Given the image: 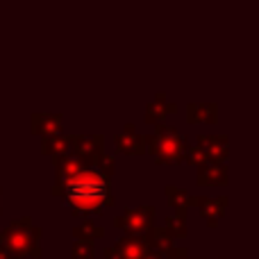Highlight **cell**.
Wrapping results in <instances>:
<instances>
[{
  "instance_id": "1",
  "label": "cell",
  "mask_w": 259,
  "mask_h": 259,
  "mask_svg": "<svg viewBox=\"0 0 259 259\" xmlns=\"http://www.w3.org/2000/svg\"><path fill=\"white\" fill-rule=\"evenodd\" d=\"M53 196H64L73 207V214H103L107 205H114L109 193V180L103 178L94 166H82L71 180L59 189H53Z\"/></svg>"
},
{
  "instance_id": "2",
  "label": "cell",
  "mask_w": 259,
  "mask_h": 259,
  "mask_svg": "<svg viewBox=\"0 0 259 259\" xmlns=\"http://www.w3.org/2000/svg\"><path fill=\"white\" fill-rule=\"evenodd\" d=\"M41 232L39 225L30 216L16 219L0 232V246L9 252L14 259H41L44 250H41Z\"/></svg>"
},
{
  "instance_id": "3",
  "label": "cell",
  "mask_w": 259,
  "mask_h": 259,
  "mask_svg": "<svg viewBox=\"0 0 259 259\" xmlns=\"http://www.w3.org/2000/svg\"><path fill=\"white\" fill-rule=\"evenodd\" d=\"M146 143V152H152L155 161L159 166H178L184 161V150L187 143L178 134V130L170 125H157L155 134L143 139Z\"/></svg>"
},
{
  "instance_id": "4",
  "label": "cell",
  "mask_w": 259,
  "mask_h": 259,
  "mask_svg": "<svg viewBox=\"0 0 259 259\" xmlns=\"http://www.w3.org/2000/svg\"><path fill=\"white\" fill-rule=\"evenodd\" d=\"M155 216H157V209L152 205L127 207L121 216L114 219V223H116V228L125 230L127 234H146L155 225Z\"/></svg>"
},
{
  "instance_id": "5",
  "label": "cell",
  "mask_w": 259,
  "mask_h": 259,
  "mask_svg": "<svg viewBox=\"0 0 259 259\" xmlns=\"http://www.w3.org/2000/svg\"><path fill=\"white\" fill-rule=\"evenodd\" d=\"M68 152L80 161L82 166H96L100 155L105 152V139L100 134L91 137H68Z\"/></svg>"
},
{
  "instance_id": "6",
  "label": "cell",
  "mask_w": 259,
  "mask_h": 259,
  "mask_svg": "<svg viewBox=\"0 0 259 259\" xmlns=\"http://www.w3.org/2000/svg\"><path fill=\"white\" fill-rule=\"evenodd\" d=\"M193 207H200V216L207 221L209 228H219V221L228 211V196H193Z\"/></svg>"
},
{
  "instance_id": "7",
  "label": "cell",
  "mask_w": 259,
  "mask_h": 259,
  "mask_svg": "<svg viewBox=\"0 0 259 259\" xmlns=\"http://www.w3.org/2000/svg\"><path fill=\"white\" fill-rule=\"evenodd\" d=\"M198 187H228L230 182V170L225 164H207L198 166V175H196Z\"/></svg>"
},
{
  "instance_id": "8",
  "label": "cell",
  "mask_w": 259,
  "mask_h": 259,
  "mask_svg": "<svg viewBox=\"0 0 259 259\" xmlns=\"http://www.w3.org/2000/svg\"><path fill=\"white\" fill-rule=\"evenodd\" d=\"M198 146L202 148L207 161L211 164H225L228 159V139L225 137H216V134H200L198 137Z\"/></svg>"
},
{
  "instance_id": "9",
  "label": "cell",
  "mask_w": 259,
  "mask_h": 259,
  "mask_svg": "<svg viewBox=\"0 0 259 259\" xmlns=\"http://www.w3.org/2000/svg\"><path fill=\"white\" fill-rule=\"evenodd\" d=\"M148 239L146 234H125L121 241L116 243V250L121 252L123 259H141L148 250Z\"/></svg>"
},
{
  "instance_id": "10",
  "label": "cell",
  "mask_w": 259,
  "mask_h": 259,
  "mask_svg": "<svg viewBox=\"0 0 259 259\" xmlns=\"http://www.w3.org/2000/svg\"><path fill=\"white\" fill-rule=\"evenodd\" d=\"M53 164H55V187L53 189H59L66 180H71L77 170L82 168V164L71 155H57L53 157Z\"/></svg>"
},
{
  "instance_id": "11",
  "label": "cell",
  "mask_w": 259,
  "mask_h": 259,
  "mask_svg": "<svg viewBox=\"0 0 259 259\" xmlns=\"http://www.w3.org/2000/svg\"><path fill=\"white\" fill-rule=\"evenodd\" d=\"M32 132L44 139L53 137V134H62V116H57V114H34Z\"/></svg>"
},
{
  "instance_id": "12",
  "label": "cell",
  "mask_w": 259,
  "mask_h": 259,
  "mask_svg": "<svg viewBox=\"0 0 259 259\" xmlns=\"http://www.w3.org/2000/svg\"><path fill=\"white\" fill-rule=\"evenodd\" d=\"M146 239H148V246H150L152 250H159L164 257L175 248V239L170 237L164 228H159V225H152L146 232Z\"/></svg>"
},
{
  "instance_id": "13",
  "label": "cell",
  "mask_w": 259,
  "mask_h": 259,
  "mask_svg": "<svg viewBox=\"0 0 259 259\" xmlns=\"http://www.w3.org/2000/svg\"><path fill=\"white\" fill-rule=\"evenodd\" d=\"M166 198H168V202L175 207V214L182 216V219H187L189 216V207H193V196L191 193H187L184 189H178V187H166Z\"/></svg>"
},
{
  "instance_id": "14",
  "label": "cell",
  "mask_w": 259,
  "mask_h": 259,
  "mask_svg": "<svg viewBox=\"0 0 259 259\" xmlns=\"http://www.w3.org/2000/svg\"><path fill=\"white\" fill-rule=\"evenodd\" d=\"M116 146L121 152L125 155H146V143H143V137L134 132H125L116 137Z\"/></svg>"
},
{
  "instance_id": "15",
  "label": "cell",
  "mask_w": 259,
  "mask_h": 259,
  "mask_svg": "<svg viewBox=\"0 0 259 259\" xmlns=\"http://www.w3.org/2000/svg\"><path fill=\"white\" fill-rule=\"evenodd\" d=\"M73 237H75L77 241H96V239L105 237V228L103 225H96L94 221H84V223L73 228Z\"/></svg>"
},
{
  "instance_id": "16",
  "label": "cell",
  "mask_w": 259,
  "mask_h": 259,
  "mask_svg": "<svg viewBox=\"0 0 259 259\" xmlns=\"http://www.w3.org/2000/svg\"><path fill=\"white\" fill-rule=\"evenodd\" d=\"M41 150L50 157L57 155H68V137H62V134H53V137H46L44 143H41Z\"/></svg>"
},
{
  "instance_id": "17",
  "label": "cell",
  "mask_w": 259,
  "mask_h": 259,
  "mask_svg": "<svg viewBox=\"0 0 259 259\" xmlns=\"http://www.w3.org/2000/svg\"><path fill=\"white\" fill-rule=\"evenodd\" d=\"M164 230L170 234L173 239H184L189 234V228H187V219H182V216L173 214V216H166L164 221Z\"/></svg>"
},
{
  "instance_id": "18",
  "label": "cell",
  "mask_w": 259,
  "mask_h": 259,
  "mask_svg": "<svg viewBox=\"0 0 259 259\" xmlns=\"http://www.w3.org/2000/svg\"><path fill=\"white\" fill-rule=\"evenodd\" d=\"M191 123H216V107L214 105H207V107H198V105H191Z\"/></svg>"
},
{
  "instance_id": "19",
  "label": "cell",
  "mask_w": 259,
  "mask_h": 259,
  "mask_svg": "<svg viewBox=\"0 0 259 259\" xmlns=\"http://www.w3.org/2000/svg\"><path fill=\"white\" fill-rule=\"evenodd\" d=\"M96 170H98L103 178H107V180H112L114 178V173H116V161H114V157H109V155H100V159L96 161V166H94Z\"/></svg>"
},
{
  "instance_id": "20",
  "label": "cell",
  "mask_w": 259,
  "mask_h": 259,
  "mask_svg": "<svg viewBox=\"0 0 259 259\" xmlns=\"http://www.w3.org/2000/svg\"><path fill=\"white\" fill-rule=\"evenodd\" d=\"M73 259H96L94 241H77L73 243Z\"/></svg>"
},
{
  "instance_id": "21",
  "label": "cell",
  "mask_w": 259,
  "mask_h": 259,
  "mask_svg": "<svg viewBox=\"0 0 259 259\" xmlns=\"http://www.w3.org/2000/svg\"><path fill=\"white\" fill-rule=\"evenodd\" d=\"M184 159H187V164H191V166H202V164H207V157H205V152H202V148L200 146H187V150H184Z\"/></svg>"
},
{
  "instance_id": "22",
  "label": "cell",
  "mask_w": 259,
  "mask_h": 259,
  "mask_svg": "<svg viewBox=\"0 0 259 259\" xmlns=\"http://www.w3.org/2000/svg\"><path fill=\"white\" fill-rule=\"evenodd\" d=\"M166 112H175V105H168V107H164V105H150V107H148L146 121L148 123H159L161 118L166 116Z\"/></svg>"
},
{
  "instance_id": "23",
  "label": "cell",
  "mask_w": 259,
  "mask_h": 259,
  "mask_svg": "<svg viewBox=\"0 0 259 259\" xmlns=\"http://www.w3.org/2000/svg\"><path fill=\"white\" fill-rule=\"evenodd\" d=\"M103 257H105V259H123V257H121V252L116 250V246H114V248H105Z\"/></svg>"
},
{
  "instance_id": "24",
  "label": "cell",
  "mask_w": 259,
  "mask_h": 259,
  "mask_svg": "<svg viewBox=\"0 0 259 259\" xmlns=\"http://www.w3.org/2000/svg\"><path fill=\"white\" fill-rule=\"evenodd\" d=\"M141 259H166V257L161 255L159 250H152V248H148V250H146V255H143Z\"/></svg>"
},
{
  "instance_id": "25",
  "label": "cell",
  "mask_w": 259,
  "mask_h": 259,
  "mask_svg": "<svg viewBox=\"0 0 259 259\" xmlns=\"http://www.w3.org/2000/svg\"><path fill=\"white\" fill-rule=\"evenodd\" d=\"M0 259H14L12 255H9V252L7 250H5V248L3 246H0Z\"/></svg>"
}]
</instances>
